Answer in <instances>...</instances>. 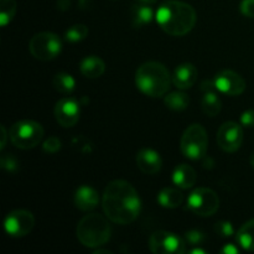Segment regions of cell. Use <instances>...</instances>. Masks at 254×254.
Masks as SVG:
<instances>
[{
    "label": "cell",
    "mask_w": 254,
    "mask_h": 254,
    "mask_svg": "<svg viewBox=\"0 0 254 254\" xmlns=\"http://www.w3.org/2000/svg\"><path fill=\"white\" fill-rule=\"evenodd\" d=\"M73 202L74 206L82 212H91L98 206L99 195L92 186L82 185L74 192Z\"/></svg>",
    "instance_id": "15"
},
{
    "label": "cell",
    "mask_w": 254,
    "mask_h": 254,
    "mask_svg": "<svg viewBox=\"0 0 254 254\" xmlns=\"http://www.w3.org/2000/svg\"><path fill=\"white\" fill-rule=\"evenodd\" d=\"M44 128L35 121H19L11 126L9 130L10 140L16 148L30 150L39 145L44 138Z\"/></svg>",
    "instance_id": "6"
},
{
    "label": "cell",
    "mask_w": 254,
    "mask_h": 254,
    "mask_svg": "<svg viewBox=\"0 0 254 254\" xmlns=\"http://www.w3.org/2000/svg\"><path fill=\"white\" fill-rule=\"evenodd\" d=\"M102 208L111 222L129 225L138 218L141 201L135 188L126 180H113L102 195Z\"/></svg>",
    "instance_id": "1"
},
{
    "label": "cell",
    "mask_w": 254,
    "mask_h": 254,
    "mask_svg": "<svg viewBox=\"0 0 254 254\" xmlns=\"http://www.w3.org/2000/svg\"><path fill=\"white\" fill-rule=\"evenodd\" d=\"M16 0H0V25L2 27L12 21L16 15Z\"/></svg>",
    "instance_id": "25"
},
{
    "label": "cell",
    "mask_w": 254,
    "mask_h": 254,
    "mask_svg": "<svg viewBox=\"0 0 254 254\" xmlns=\"http://www.w3.org/2000/svg\"><path fill=\"white\" fill-rule=\"evenodd\" d=\"M222 252L227 253V254H236V253L240 252V251H238V248L236 247L235 245H231L230 243V245H226L225 247H223Z\"/></svg>",
    "instance_id": "34"
},
{
    "label": "cell",
    "mask_w": 254,
    "mask_h": 254,
    "mask_svg": "<svg viewBox=\"0 0 254 254\" xmlns=\"http://www.w3.org/2000/svg\"><path fill=\"white\" fill-rule=\"evenodd\" d=\"M206 237L201 231L197 230H190L185 233V241L186 243L191 246H201L205 242Z\"/></svg>",
    "instance_id": "27"
},
{
    "label": "cell",
    "mask_w": 254,
    "mask_h": 254,
    "mask_svg": "<svg viewBox=\"0 0 254 254\" xmlns=\"http://www.w3.org/2000/svg\"><path fill=\"white\" fill-rule=\"evenodd\" d=\"M154 17H155V14L150 5L138 2L131 9V22L135 27H144L148 24H151Z\"/></svg>",
    "instance_id": "20"
},
{
    "label": "cell",
    "mask_w": 254,
    "mask_h": 254,
    "mask_svg": "<svg viewBox=\"0 0 254 254\" xmlns=\"http://www.w3.org/2000/svg\"><path fill=\"white\" fill-rule=\"evenodd\" d=\"M103 253L111 254L112 252H109V251H104V250H97V251H94V252H93V254H103Z\"/></svg>",
    "instance_id": "39"
},
{
    "label": "cell",
    "mask_w": 254,
    "mask_h": 254,
    "mask_svg": "<svg viewBox=\"0 0 254 254\" xmlns=\"http://www.w3.org/2000/svg\"><path fill=\"white\" fill-rule=\"evenodd\" d=\"M164 103L171 111H184L190 104V97L184 92H171L164 97Z\"/></svg>",
    "instance_id": "24"
},
{
    "label": "cell",
    "mask_w": 254,
    "mask_h": 254,
    "mask_svg": "<svg viewBox=\"0 0 254 254\" xmlns=\"http://www.w3.org/2000/svg\"><path fill=\"white\" fill-rule=\"evenodd\" d=\"M155 20L164 32L171 36H184L195 27L197 15L190 4L179 0H168L160 5Z\"/></svg>",
    "instance_id": "2"
},
{
    "label": "cell",
    "mask_w": 254,
    "mask_h": 254,
    "mask_svg": "<svg viewBox=\"0 0 254 254\" xmlns=\"http://www.w3.org/2000/svg\"><path fill=\"white\" fill-rule=\"evenodd\" d=\"M0 130H1V141H0V150H4V148L6 146V140L7 138H10L9 133H7L6 128H5L4 124L0 126Z\"/></svg>",
    "instance_id": "33"
},
{
    "label": "cell",
    "mask_w": 254,
    "mask_h": 254,
    "mask_svg": "<svg viewBox=\"0 0 254 254\" xmlns=\"http://www.w3.org/2000/svg\"><path fill=\"white\" fill-rule=\"evenodd\" d=\"M0 165H1L2 169L10 171V173L17 170V160L12 155H9V154H5V155L1 156Z\"/></svg>",
    "instance_id": "30"
},
{
    "label": "cell",
    "mask_w": 254,
    "mask_h": 254,
    "mask_svg": "<svg viewBox=\"0 0 254 254\" xmlns=\"http://www.w3.org/2000/svg\"><path fill=\"white\" fill-rule=\"evenodd\" d=\"M136 165L141 173L146 175H155L163 168V159L154 149L144 148L136 154Z\"/></svg>",
    "instance_id": "14"
},
{
    "label": "cell",
    "mask_w": 254,
    "mask_h": 254,
    "mask_svg": "<svg viewBox=\"0 0 254 254\" xmlns=\"http://www.w3.org/2000/svg\"><path fill=\"white\" fill-rule=\"evenodd\" d=\"M201 108L206 116L216 117L220 114L221 109H222V102L215 91L203 92L202 99H201Z\"/></svg>",
    "instance_id": "22"
},
{
    "label": "cell",
    "mask_w": 254,
    "mask_h": 254,
    "mask_svg": "<svg viewBox=\"0 0 254 254\" xmlns=\"http://www.w3.org/2000/svg\"><path fill=\"white\" fill-rule=\"evenodd\" d=\"M215 87L220 93L226 96H241L246 91V81L240 73L232 69H223L215 77Z\"/></svg>",
    "instance_id": "12"
},
{
    "label": "cell",
    "mask_w": 254,
    "mask_h": 254,
    "mask_svg": "<svg viewBox=\"0 0 254 254\" xmlns=\"http://www.w3.org/2000/svg\"><path fill=\"white\" fill-rule=\"evenodd\" d=\"M149 248L154 254H183L186 252V241L168 231H156L149 238Z\"/></svg>",
    "instance_id": "9"
},
{
    "label": "cell",
    "mask_w": 254,
    "mask_h": 254,
    "mask_svg": "<svg viewBox=\"0 0 254 254\" xmlns=\"http://www.w3.org/2000/svg\"><path fill=\"white\" fill-rule=\"evenodd\" d=\"M78 4L82 9H87V7L91 6V0H79Z\"/></svg>",
    "instance_id": "36"
},
{
    "label": "cell",
    "mask_w": 254,
    "mask_h": 254,
    "mask_svg": "<svg viewBox=\"0 0 254 254\" xmlns=\"http://www.w3.org/2000/svg\"><path fill=\"white\" fill-rule=\"evenodd\" d=\"M197 181V174L192 166L188 164H180L175 168L173 173V183L181 190H189L193 188Z\"/></svg>",
    "instance_id": "17"
},
{
    "label": "cell",
    "mask_w": 254,
    "mask_h": 254,
    "mask_svg": "<svg viewBox=\"0 0 254 254\" xmlns=\"http://www.w3.org/2000/svg\"><path fill=\"white\" fill-rule=\"evenodd\" d=\"M62 143L57 136H50L42 144V149H44L45 153L49 154H55L61 149Z\"/></svg>",
    "instance_id": "29"
},
{
    "label": "cell",
    "mask_w": 254,
    "mask_h": 254,
    "mask_svg": "<svg viewBox=\"0 0 254 254\" xmlns=\"http://www.w3.org/2000/svg\"><path fill=\"white\" fill-rule=\"evenodd\" d=\"M88 27L84 24H74L66 30L64 39H66V41L76 44V42L83 41V40L88 36Z\"/></svg>",
    "instance_id": "26"
},
{
    "label": "cell",
    "mask_w": 254,
    "mask_h": 254,
    "mask_svg": "<svg viewBox=\"0 0 254 254\" xmlns=\"http://www.w3.org/2000/svg\"><path fill=\"white\" fill-rule=\"evenodd\" d=\"M243 128L236 122H226L217 131V144L226 153H236L242 146Z\"/></svg>",
    "instance_id": "11"
},
{
    "label": "cell",
    "mask_w": 254,
    "mask_h": 254,
    "mask_svg": "<svg viewBox=\"0 0 254 254\" xmlns=\"http://www.w3.org/2000/svg\"><path fill=\"white\" fill-rule=\"evenodd\" d=\"M181 153L190 160H200L207 154L208 135L201 124L193 123L184 131L180 141Z\"/></svg>",
    "instance_id": "5"
},
{
    "label": "cell",
    "mask_w": 254,
    "mask_h": 254,
    "mask_svg": "<svg viewBox=\"0 0 254 254\" xmlns=\"http://www.w3.org/2000/svg\"><path fill=\"white\" fill-rule=\"evenodd\" d=\"M238 245L248 252H254V218L241 226L236 236Z\"/></svg>",
    "instance_id": "21"
},
{
    "label": "cell",
    "mask_w": 254,
    "mask_h": 254,
    "mask_svg": "<svg viewBox=\"0 0 254 254\" xmlns=\"http://www.w3.org/2000/svg\"><path fill=\"white\" fill-rule=\"evenodd\" d=\"M138 2H140V4H145V5H153L155 4L158 0H136Z\"/></svg>",
    "instance_id": "37"
},
{
    "label": "cell",
    "mask_w": 254,
    "mask_h": 254,
    "mask_svg": "<svg viewBox=\"0 0 254 254\" xmlns=\"http://www.w3.org/2000/svg\"><path fill=\"white\" fill-rule=\"evenodd\" d=\"M29 51L40 61H52L61 54L62 41L54 32H39L30 39Z\"/></svg>",
    "instance_id": "7"
},
{
    "label": "cell",
    "mask_w": 254,
    "mask_h": 254,
    "mask_svg": "<svg viewBox=\"0 0 254 254\" xmlns=\"http://www.w3.org/2000/svg\"><path fill=\"white\" fill-rule=\"evenodd\" d=\"M241 126L246 128H253L254 127V109H248L241 114Z\"/></svg>",
    "instance_id": "32"
},
{
    "label": "cell",
    "mask_w": 254,
    "mask_h": 254,
    "mask_svg": "<svg viewBox=\"0 0 254 254\" xmlns=\"http://www.w3.org/2000/svg\"><path fill=\"white\" fill-rule=\"evenodd\" d=\"M215 232L220 235L221 237H231L235 235V230H233L232 223L228 221H221L215 225Z\"/></svg>",
    "instance_id": "28"
},
{
    "label": "cell",
    "mask_w": 254,
    "mask_h": 254,
    "mask_svg": "<svg viewBox=\"0 0 254 254\" xmlns=\"http://www.w3.org/2000/svg\"><path fill=\"white\" fill-rule=\"evenodd\" d=\"M79 71L87 78H98L106 71V64L98 56H87L79 64Z\"/></svg>",
    "instance_id": "18"
},
{
    "label": "cell",
    "mask_w": 254,
    "mask_h": 254,
    "mask_svg": "<svg viewBox=\"0 0 254 254\" xmlns=\"http://www.w3.org/2000/svg\"><path fill=\"white\" fill-rule=\"evenodd\" d=\"M173 76L163 64L149 61L139 66L135 72L136 88L151 98L165 97L169 92Z\"/></svg>",
    "instance_id": "3"
},
{
    "label": "cell",
    "mask_w": 254,
    "mask_h": 254,
    "mask_svg": "<svg viewBox=\"0 0 254 254\" xmlns=\"http://www.w3.org/2000/svg\"><path fill=\"white\" fill-rule=\"evenodd\" d=\"M79 242L87 248H99L111 240L112 228L108 217L99 213H89L79 220L76 228Z\"/></svg>",
    "instance_id": "4"
},
{
    "label": "cell",
    "mask_w": 254,
    "mask_h": 254,
    "mask_svg": "<svg viewBox=\"0 0 254 254\" xmlns=\"http://www.w3.org/2000/svg\"><path fill=\"white\" fill-rule=\"evenodd\" d=\"M250 163H251V165H252V168L254 169V153H252V155H251Z\"/></svg>",
    "instance_id": "40"
},
{
    "label": "cell",
    "mask_w": 254,
    "mask_h": 254,
    "mask_svg": "<svg viewBox=\"0 0 254 254\" xmlns=\"http://www.w3.org/2000/svg\"><path fill=\"white\" fill-rule=\"evenodd\" d=\"M57 5H59L60 10H67L71 5V0H59Z\"/></svg>",
    "instance_id": "35"
},
{
    "label": "cell",
    "mask_w": 254,
    "mask_h": 254,
    "mask_svg": "<svg viewBox=\"0 0 254 254\" xmlns=\"http://www.w3.org/2000/svg\"><path fill=\"white\" fill-rule=\"evenodd\" d=\"M240 10L246 17L254 19V0H242L240 5Z\"/></svg>",
    "instance_id": "31"
},
{
    "label": "cell",
    "mask_w": 254,
    "mask_h": 254,
    "mask_svg": "<svg viewBox=\"0 0 254 254\" xmlns=\"http://www.w3.org/2000/svg\"><path fill=\"white\" fill-rule=\"evenodd\" d=\"M190 253H201V254H205L206 253V251H203V250H201V248H193V250H191L190 251Z\"/></svg>",
    "instance_id": "38"
},
{
    "label": "cell",
    "mask_w": 254,
    "mask_h": 254,
    "mask_svg": "<svg viewBox=\"0 0 254 254\" xmlns=\"http://www.w3.org/2000/svg\"><path fill=\"white\" fill-rule=\"evenodd\" d=\"M158 202L164 208H178L184 202V193L180 188H164L158 193Z\"/></svg>",
    "instance_id": "19"
},
{
    "label": "cell",
    "mask_w": 254,
    "mask_h": 254,
    "mask_svg": "<svg viewBox=\"0 0 254 254\" xmlns=\"http://www.w3.org/2000/svg\"><path fill=\"white\" fill-rule=\"evenodd\" d=\"M188 208L201 217H210L220 208V197L212 189H195L188 197Z\"/></svg>",
    "instance_id": "8"
},
{
    "label": "cell",
    "mask_w": 254,
    "mask_h": 254,
    "mask_svg": "<svg viewBox=\"0 0 254 254\" xmlns=\"http://www.w3.org/2000/svg\"><path fill=\"white\" fill-rule=\"evenodd\" d=\"M52 86L59 93L61 94H71L76 88V79L73 76L66 72H60L56 73L52 78Z\"/></svg>",
    "instance_id": "23"
},
{
    "label": "cell",
    "mask_w": 254,
    "mask_h": 254,
    "mask_svg": "<svg viewBox=\"0 0 254 254\" xmlns=\"http://www.w3.org/2000/svg\"><path fill=\"white\" fill-rule=\"evenodd\" d=\"M197 68L192 64H181L173 73V83L179 89H189L197 81Z\"/></svg>",
    "instance_id": "16"
},
{
    "label": "cell",
    "mask_w": 254,
    "mask_h": 254,
    "mask_svg": "<svg viewBox=\"0 0 254 254\" xmlns=\"http://www.w3.org/2000/svg\"><path fill=\"white\" fill-rule=\"evenodd\" d=\"M79 114H81L79 103L71 97L60 99L55 107V118L57 123L64 128H71L76 126L77 122L79 121Z\"/></svg>",
    "instance_id": "13"
},
{
    "label": "cell",
    "mask_w": 254,
    "mask_h": 254,
    "mask_svg": "<svg viewBox=\"0 0 254 254\" xmlns=\"http://www.w3.org/2000/svg\"><path fill=\"white\" fill-rule=\"evenodd\" d=\"M35 226V217L27 210H14L6 216L4 221L5 232L15 238H21L29 235Z\"/></svg>",
    "instance_id": "10"
}]
</instances>
